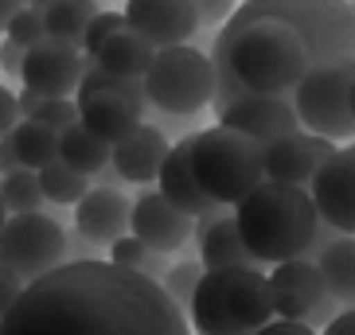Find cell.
Instances as JSON below:
<instances>
[{"mask_svg":"<svg viewBox=\"0 0 355 335\" xmlns=\"http://www.w3.org/2000/svg\"><path fill=\"white\" fill-rule=\"evenodd\" d=\"M0 335H191V327L160 281L78 257L24 284Z\"/></svg>","mask_w":355,"mask_h":335,"instance_id":"cell-2","label":"cell"},{"mask_svg":"<svg viewBox=\"0 0 355 335\" xmlns=\"http://www.w3.org/2000/svg\"><path fill=\"white\" fill-rule=\"evenodd\" d=\"M316 215L309 188L261 179L250 195L234 203V226L242 246L258 265H282L304 257L316 234Z\"/></svg>","mask_w":355,"mask_h":335,"instance_id":"cell-3","label":"cell"},{"mask_svg":"<svg viewBox=\"0 0 355 335\" xmlns=\"http://www.w3.org/2000/svg\"><path fill=\"white\" fill-rule=\"evenodd\" d=\"M309 195L320 222L340 234H355V141L347 148H332V156L309 179Z\"/></svg>","mask_w":355,"mask_h":335,"instance_id":"cell-10","label":"cell"},{"mask_svg":"<svg viewBox=\"0 0 355 335\" xmlns=\"http://www.w3.org/2000/svg\"><path fill=\"white\" fill-rule=\"evenodd\" d=\"M129 234L157 253H176L191 238V219L172 207L160 191H145L129 207Z\"/></svg>","mask_w":355,"mask_h":335,"instance_id":"cell-15","label":"cell"},{"mask_svg":"<svg viewBox=\"0 0 355 335\" xmlns=\"http://www.w3.org/2000/svg\"><path fill=\"white\" fill-rule=\"evenodd\" d=\"M266 281H270V300H273V316L277 320H301L313 332L332 320V312H328L332 296L324 289V277L316 269V262H309V257L282 262V265H273V273Z\"/></svg>","mask_w":355,"mask_h":335,"instance_id":"cell-9","label":"cell"},{"mask_svg":"<svg viewBox=\"0 0 355 335\" xmlns=\"http://www.w3.org/2000/svg\"><path fill=\"white\" fill-rule=\"evenodd\" d=\"M316 269L332 300L355 304V234H340L336 242H328L316 253Z\"/></svg>","mask_w":355,"mask_h":335,"instance_id":"cell-21","label":"cell"},{"mask_svg":"<svg viewBox=\"0 0 355 335\" xmlns=\"http://www.w3.org/2000/svg\"><path fill=\"white\" fill-rule=\"evenodd\" d=\"M4 219H8V207H4V191H0V226H4Z\"/></svg>","mask_w":355,"mask_h":335,"instance_id":"cell-42","label":"cell"},{"mask_svg":"<svg viewBox=\"0 0 355 335\" xmlns=\"http://www.w3.org/2000/svg\"><path fill=\"white\" fill-rule=\"evenodd\" d=\"M199 16V28H223L230 20V12L239 8V0H191Z\"/></svg>","mask_w":355,"mask_h":335,"instance_id":"cell-33","label":"cell"},{"mask_svg":"<svg viewBox=\"0 0 355 335\" xmlns=\"http://www.w3.org/2000/svg\"><path fill=\"white\" fill-rule=\"evenodd\" d=\"M32 121L55 129V133H63V129H71L74 121H78V102H74V98H43V102L35 105Z\"/></svg>","mask_w":355,"mask_h":335,"instance_id":"cell-32","label":"cell"},{"mask_svg":"<svg viewBox=\"0 0 355 335\" xmlns=\"http://www.w3.org/2000/svg\"><path fill=\"white\" fill-rule=\"evenodd\" d=\"M199 277H203V265H199V262H176V265H168V269H164L160 289H164V293L172 296L180 308H188L191 293H196V284H199Z\"/></svg>","mask_w":355,"mask_h":335,"instance_id":"cell-29","label":"cell"},{"mask_svg":"<svg viewBox=\"0 0 355 335\" xmlns=\"http://www.w3.org/2000/svg\"><path fill=\"white\" fill-rule=\"evenodd\" d=\"M83 47L74 43H59V39H43L35 47L24 51V66H20V86L35 90L40 98H71L78 90V78L86 71Z\"/></svg>","mask_w":355,"mask_h":335,"instance_id":"cell-11","label":"cell"},{"mask_svg":"<svg viewBox=\"0 0 355 335\" xmlns=\"http://www.w3.org/2000/svg\"><path fill=\"white\" fill-rule=\"evenodd\" d=\"M347 102H352V117H355V82H352V98H347Z\"/></svg>","mask_w":355,"mask_h":335,"instance_id":"cell-44","label":"cell"},{"mask_svg":"<svg viewBox=\"0 0 355 335\" xmlns=\"http://www.w3.org/2000/svg\"><path fill=\"white\" fill-rule=\"evenodd\" d=\"M336 59H355L347 0H242L211 43V109L242 94H293L309 66Z\"/></svg>","mask_w":355,"mask_h":335,"instance_id":"cell-1","label":"cell"},{"mask_svg":"<svg viewBox=\"0 0 355 335\" xmlns=\"http://www.w3.org/2000/svg\"><path fill=\"white\" fill-rule=\"evenodd\" d=\"M121 16H125L129 32H137L153 51L188 43L199 32V16L191 0H125Z\"/></svg>","mask_w":355,"mask_h":335,"instance_id":"cell-12","label":"cell"},{"mask_svg":"<svg viewBox=\"0 0 355 335\" xmlns=\"http://www.w3.org/2000/svg\"><path fill=\"white\" fill-rule=\"evenodd\" d=\"M94 63L102 66L105 74H117V78H145L148 63H153V47H148L137 32L121 28V32H114L102 47H98Z\"/></svg>","mask_w":355,"mask_h":335,"instance_id":"cell-22","label":"cell"},{"mask_svg":"<svg viewBox=\"0 0 355 335\" xmlns=\"http://www.w3.org/2000/svg\"><path fill=\"white\" fill-rule=\"evenodd\" d=\"M12 148H16V160H20V168H32V172H40L43 164H51V160H59V133L47 125H40V121H32V117H20L16 121V129H12Z\"/></svg>","mask_w":355,"mask_h":335,"instance_id":"cell-24","label":"cell"},{"mask_svg":"<svg viewBox=\"0 0 355 335\" xmlns=\"http://www.w3.org/2000/svg\"><path fill=\"white\" fill-rule=\"evenodd\" d=\"M40 191H43V199L59 203V207H74L90 191V179L83 172L67 168L63 160H51V164L40 168Z\"/></svg>","mask_w":355,"mask_h":335,"instance_id":"cell-26","label":"cell"},{"mask_svg":"<svg viewBox=\"0 0 355 335\" xmlns=\"http://www.w3.org/2000/svg\"><path fill=\"white\" fill-rule=\"evenodd\" d=\"M219 125L234 129V133H246L250 141L266 145L273 136H285L293 129H301L297 114H293V102L285 94H242L219 109Z\"/></svg>","mask_w":355,"mask_h":335,"instance_id":"cell-14","label":"cell"},{"mask_svg":"<svg viewBox=\"0 0 355 335\" xmlns=\"http://www.w3.org/2000/svg\"><path fill=\"white\" fill-rule=\"evenodd\" d=\"M20 66H24V47L12 43V39H4L0 43V74L12 78V82H20Z\"/></svg>","mask_w":355,"mask_h":335,"instance_id":"cell-34","label":"cell"},{"mask_svg":"<svg viewBox=\"0 0 355 335\" xmlns=\"http://www.w3.org/2000/svg\"><path fill=\"white\" fill-rule=\"evenodd\" d=\"M199 238V265L203 269H234V265H258L250 257V250L242 246L234 215H215V219H199V226H191Z\"/></svg>","mask_w":355,"mask_h":335,"instance_id":"cell-20","label":"cell"},{"mask_svg":"<svg viewBox=\"0 0 355 335\" xmlns=\"http://www.w3.org/2000/svg\"><path fill=\"white\" fill-rule=\"evenodd\" d=\"M145 117V102L121 94V90H98L86 102H78V121L86 133H94L105 145H117L121 136H129Z\"/></svg>","mask_w":355,"mask_h":335,"instance_id":"cell-17","label":"cell"},{"mask_svg":"<svg viewBox=\"0 0 355 335\" xmlns=\"http://www.w3.org/2000/svg\"><path fill=\"white\" fill-rule=\"evenodd\" d=\"M67 257V234L59 219L28 210V215H8L0 226V265L16 273L24 284L51 273Z\"/></svg>","mask_w":355,"mask_h":335,"instance_id":"cell-8","label":"cell"},{"mask_svg":"<svg viewBox=\"0 0 355 335\" xmlns=\"http://www.w3.org/2000/svg\"><path fill=\"white\" fill-rule=\"evenodd\" d=\"M110 152H114V145H105L94 133H86L83 121H74L71 129L59 133V160L67 168H74V172H83V176H94V172L110 168Z\"/></svg>","mask_w":355,"mask_h":335,"instance_id":"cell-23","label":"cell"},{"mask_svg":"<svg viewBox=\"0 0 355 335\" xmlns=\"http://www.w3.org/2000/svg\"><path fill=\"white\" fill-rule=\"evenodd\" d=\"M254 335H316V332L309 324H301V320H277V316H273L270 324L258 327Z\"/></svg>","mask_w":355,"mask_h":335,"instance_id":"cell-37","label":"cell"},{"mask_svg":"<svg viewBox=\"0 0 355 335\" xmlns=\"http://www.w3.org/2000/svg\"><path fill=\"white\" fill-rule=\"evenodd\" d=\"M20 121V105H16V94L8 86H0V136H8Z\"/></svg>","mask_w":355,"mask_h":335,"instance_id":"cell-36","label":"cell"},{"mask_svg":"<svg viewBox=\"0 0 355 335\" xmlns=\"http://www.w3.org/2000/svg\"><path fill=\"white\" fill-rule=\"evenodd\" d=\"M191 176L219 207H234L242 195H250L261 179V145L246 133L227 125H211L191 133Z\"/></svg>","mask_w":355,"mask_h":335,"instance_id":"cell-5","label":"cell"},{"mask_svg":"<svg viewBox=\"0 0 355 335\" xmlns=\"http://www.w3.org/2000/svg\"><path fill=\"white\" fill-rule=\"evenodd\" d=\"M24 293V281L16 277V273H8L4 265H0V320L8 316V308L16 304V296Z\"/></svg>","mask_w":355,"mask_h":335,"instance_id":"cell-35","label":"cell"},{"mask_svg":"<svg viewBox=\"0 0 355 335\" xmlns=\"http://www.w3.org/2000/svg\"><path fill=\"white\" fill-rule=\"evenodd\" d=\"M184 312L199 335H254L273 320L270 281L261 265L203 269Z\"/></svg>","mask_w":355,"mask_h":335,"instance_id":"cell-4","label":"cell"},{"mask_svg":"<svg viewBox=\"0 0 355 335\" xmlns=\"http://www.w3.org/2000/svg\"><path fill=\"white\" fill-rule=\"evenodd\" d=\"M168 136L160 133L157 125H141L133 129L129 136H121L114 145V152H110V160H114V172L121 179H129V183H153L160 172V164H164L168 156Z\"/></svg>","mask_w":355,"mask_h":335,"instance_id":"cell-19","label":"cell"},{"mask_svg":"<svg viewBox=\"0 0 355 335\" xmlns=\"http://www.w3.org/2000/svg\"><path fill=\"white\" fill-rule=\"evenodd\" d=\"M28 4H32V8H40V12H43V8H47V4H55V0H28Z\"/></svg>","mask_w":355,"mask_h":335,"instance_id":"cell-43","label":"cell"},{"mask_svg":"<svg viewBox=\"0 0 355 335\" xmlns=\"http://www.w3.org/2000/svg\"><path fill=\"white\" fill-rule=\"evenodd\" d=\"M352 82H355V59L309 66L304 78L293 86V114L304 133H316L324 141H352L355 117H352Z\"/></svg>","mask_w":355,"mask_h":335,"instance_id":"cell-7","label":"cell"},{"mask_svg":"<svg viewBox=\"0 0 355 335\" xmlns=\"http://www.w3.org/2000/svg\"><path fill=\"white\" fill-rule=\"evenodd\" d=\"M129 207L133 203L114 188H90L74 203V226L86 242H114L129 234Z\"/></svg>","mask_w":355,"mask_h":335,"instance_id":"cell-18","label":"cell"},{"mask_svg":"<svg viewBox=\"0 0 355 335\" xmlns=\"http://www.w3.org/2000/svg\"><path fill=\"white\" fill-rule=\"evenodd\" d=\"M121 28H125V16H121V12H102V8H98L94 20L86 24L83 43H78V47H83V55H86V59H94L98 47H102V43L110 39L114 32H121Z\"/></svg>","mask_w":355,"mask_h":335,"instance_id":"cell-31","label":"cell"},{"mask_svg":"<svg viewBox=\"0 0 355 335\" xmlns=\"http://www.w3.org/2000/svg\"><path fill=\"white\" fill-rule=\"evenodd\" d=\"M20 160H16V148H12V136H0V176H8L16 172Z\"/></svg>","mask_w":355,"mask_h":335,"instance_id":"cell-39","label":"cell"},{"mask_svg":"<svg viewBox=\"0 0 355 335\" xmlns=\"http://www.w3.org/2000/svg\"><path fill=\"white\" fill-rule=\"evenodd\" d=\"M347 4H352V12H355V0H347Z\"/></svg>","mask_w":355,"mask_h":335,"instance_id":"cell-45","label":"cell"},{"mask_svg":"<svg viewBox=\"0 0 355 335\" xmlns=\"http://www.w3.org/2000/svg\"><path fill=\"white\" fill-rule=\"evenodd\" d=\"M24 4H28V0H0V32L8 28V20H12V16H16V12L24 8Z\"/></svg>","mask_w":355,"mask_h":335,"instance_id":"cell-41","label":"cell"},{"mask_svg":"<svg viewBox=\"0 0 355 335\" xmlns=\"http://www.w3.org/2000/svg\"><path fill=\"white\" fill-rule=\"evenodd\" d=\"M98 12V0H55L43 8V28H47V39H59V43H83L86 24L94 20Z\"/></svg>","mask_w":355,"mask_h":335,"instance_id":"cell-25","label":"cell"},{"mask_svg":"<svg viewBox=\"0 0 355 335\" xmlns=\"http://www.w3.org/2000/svg\"><path fill=\"white\" fill-rule=\"evenodd\" d=\"M43 98L35 94V90H28V86H20V94H16V105H20V117H32L35 105H40Z\"/></svg>","mask_w":355,"mask_h":335,"instance_id":"cell-40","label":"cell"},{"mask_svg":"<svg viewBox=\"0 0 355 335\" xmlns=\"http://www.w3.org/2000/svg\"><path fill=\"white\" fill-rule=\"evenodd\" d=\"M0 191H4L8 215H28V210H40V203H43L40 172H32V168H16L8 176H0Z\"/></svg>","mask_w":355,"mask_h":335,"instance_id":"cell-28","label":"cell"},{"mask_svg":"<svg viewBox=\"0 0 355 335\" xmlns=\"http://www.w3.org/2000/svg\"><path fill=\"white\" fill-rule=\"evenodd\" d=\"M320 335H355V308H347V312L332 316V320L324 324Z\"/></svg>","mask_w":355,"mask_h":335,"instance_id":"cell-38","label":"cell"},{"mask_svg":"<svg viewBox=\"0 0 355 335\" xmlns=\"http://www.w3.org/2000/svg\"><path fill=\"white\" fill-rule=\"evenodd\" d=\"M141 82H145V102L157 105L160 114L191 117L203 105H211L215 66H211V55H203L199 47L176 43V47L153 51V63Z\"/></svg>","mask_w":355,"mask_h":335,"instance_id":"cell-6","label":"cell"},{"mask_svg":"<svg viewBox=\"0 0 355 335\" xmlns=\"http://www.w3.org/2000/svg\"><path fill=\"white\" fill-rule=\"evenodd\" d=\"M110 262L121 265V269H133V273H145V277H153V281H160L168 269V253H157L148 250L141 238H133V234H121V238L110 242Z\"/></svg>","mask_w":355,"mask_h":335,"instance_id":"cell-27","label":"cell"},{"mask_svg":"<svg viewBox=\"0 0 355 335\" xmlns=\"http://www.w3.org/2000/svg\"><path fill=\"white\" fill-rule=\"evenodd\" d=\"M188 152H191V136H184L180 145L168 148L164 164H160V172H157V191L176 210H184L188 219H215V215H223V207L196 183Z\"/></svg>","mask_w":355,"mask_h":335,"instance_id":"cell-16","label":"cell"},{"mask_svg":"<svg viewBox=\"0 0 355 335\" xmlns=\"http://www.w3.org/2000/svg\"><path fill=\"white\" fill-rule=\"evenodd\" d=\"M4 39L20 43L24 51H28V47H35V43H43V39H47V28H43V12L32 8V4H24V8L8 20V28H4Z\"/></svg>","mask_w":355,"mask_h":335,"instance_id":"cell-30","label":"cell"},{"mask_svg":"<svg viewBox=\"0 0 355 335\" xmlns=\"http://www.w3.org/2000/svg\"><path fill=\"white\" fill-rule=\"evenodd\" d=\"M332 156V141H324L316 133L293 129L285 136H273L261 145V176L273 183H297L309 188V179L316 176V168Z\"/></svg>","mask_w":355,"mask_h":335,"instance_id":"cell-13","label":"cell"}]
</instances>
